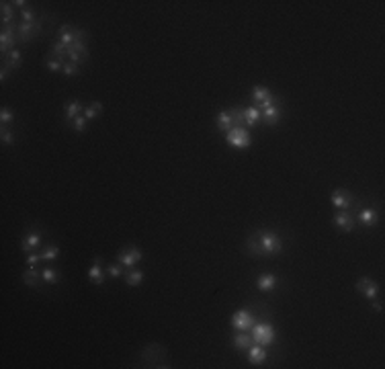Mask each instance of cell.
<instances>
[{
  "label": "cell",
  "instance_id": "6da1fadb",
  "mask_svg": "<svg viewBox=\"0 0 385 369\" xmlns=\"http://www.w3.org/2000/svg\"><path fill=\"white\" fill-rule=\"evenodd\" d=\"M246 249L252 257H275L283 253V240L277 232L273 230H261L248 236Z\"/></svg>",
  "mask_w": 385,
  "mask_h": 369
},
{
  "label": "cell",
  "instance_id": "7a4b0ae2",
  "mask_svg": "<svg viewBox=\"0 0 385 369\" xmlns=\"http://www.w3.org/2000/svg\"><path fill=\"white\" fill-rule=\"evenodd\" d=\"M250 330H252L254 343L261 345V347H271L277 341V330L269 322H254V326Z\"/></svg>",
  "mask_w": 385,
  "mask_h": 369
},
{
  "label": "cell",
  "instance_id": "3957f363",
  "mask_svg": "<svg viewBox=\"0 0 385 369\" xmlns=\"http://www.w3.org/2000/svg\"><path fill=\"white\" fill-rule=\"evenodd\" d=\"M226 142H228L232 148L246 150V148H250V144H252V136H250L248 128H244V126L238 128V126H236V128H232V130L226 132Z\"/></svg>",
  "mask_w": 385,
  "mask_h": 369
},
{
  "label": "cell",
  "instance_id": "277c9868",
  "mask_svg": "<svg viewBox=\"0 0 385 369\" xmlns=\"http://www.w3.org/2000/svg\"><path fill=\"white\" fill-rule=\"evenodd\" d=\"M252 103H254V107H259L261 111H265V109H269L271 105L279 103V99H275V95H273V92H271L267 86L256 84V86L252 88Z\"/></svg>",
  "mask_w": 385,
  "mask_h": 369
},
{
  "label": "cell",
  "instance_id": "5b68a950",
  "mask_svg": "<svg viewBox=\"0 0 385 369\" xmlns=\"http://www.w3.org/2000/svg\"><path fill=\"white\" fill-rule=\"evenodd\" d=\"M254 322H256V318H254L252 310H248V307L236 310L234 316H232V326H234V330H240V332H248L254 326Z\"/></svg>",
  "mask_w": 385,
  "mask_h": 369
},
{
  "label": "cell",
  "instance_id": "8992f818",
  "mask_svg": "<svg viewBox=\"0 0 385 369\" xmlns=\"http://www.w3.org/2000/svg\"><path fill=\"white\" fill-rule=\"evenodd\" d=\"M142 259H144V253L138 249V246H125V249H121L117 255V263H121L127 269H134Z\"/></svg>",
  "mask_w": 385,
  "mask_h": 369
},
{
  "label": "cell",
  "instance_id": "52a82bcc",
  "mask_svg": "<svg viewBox=\"0 0 385 369\" xmlns=\"http://www.w3.org/2000/svg\"><path fill=\"white\" fill-rule=\"evenodd\" d=\"M41 31V21H35V23H21L17 27V37L21 43H29L33 41Z\"/></svg>",
  "mask_w": 385,
  "mask_h": 369
},
{
  "label": "cell",
  "instance_id": "ba28073f",
  "mask_svg": "<svg viewBox=\"0 0 385 369\" xmlns=\"http://www.w3.org/2000/svg\"><path fill=\"white\" fill-rule=\"evenodd\" d=\"M17 43H19L17 29H13L11 25H3V31H0V49L5 53H9L11 49H17L15 47Z\"/></svg>",
  "mask_w": 385,
  "mask_h": 369
},
{
  "label": "cell",
  "instance_id": "9c48e42d",
  "mask_svg": "<svg viewBox=\"0 0 385 369\" xmlns=\"http://www.w3.org/2000/svg\"><path fill=\"white\" fill-rule=\"evenodd\" d=\"M355 289L359 293H363L367 299H377L379 297V283L373 281L371 277H361V279L355 283Z\"/></svg>",
  "mask_w": 385,
  "mask_h": 369
},
{
  "label": "cell",
  "instance_id": "30bf717a",
  "mask_svg": "<svg viewBox=\"0 0 385 369\" xmlns=\"http://www.w3.org/2000/svg\"><path fill=\"white\" fill-rule=\"evenodd\" d=\"M330 201H332V205H334L336 209H348V207H352V201H355V197H352V193L346 191V189H334Z\"/></svg>",
  "mask_w": 385,
  "mask_h": 369
},
{
  "label": "cell",
  "instance_id": "8fae6325",
  "mask_svg": "<svg viewBox=\"0 0 385 369\" xmlns=\"http://www.w3.org/2000/svg\"><path fill=\"white\" fill-rule=\"evenodd\" d=\"M334 226L342 232H352L355 230V215H350L346 209H338V213L334 215Z\"/></svg>",
  "mask_w": 385,
  "mask_h": 369
},
{
  "label": "cell",
  "instance_id": "7c38bea8",
  "mask_svg": "<svg viewBox=\"0 0 385 369\" xmlns=\"http://www.w3.org/2000/svg\"><path fill=\"white\" fill-rule=\"evenodd\" d=\"M277 285H279V277L275 273H263L259 279H256V289L263 291V293L277 289Z\"/></svg>",
  "mask_w": 385,
  "mask_h": 369
},
{
  "label": "cell",
  "instance_id": "4fadbf2b",
  "mask_svg": "<svg viewBox=\"0 0 385 369\" xmlns=\"http://www.w3.org/2000/svg\"><path fill=\"white\" fill-rule=\"evenodd\" d=\"M357 222L365 228H373L377 222H379V213L373 209V207H365L357 213Z\"/></svg>",
  "mask_w": 385,
  "mask_h": 369
},
{
  "label": "cell",
  "instance_id": "5bb4252c",
  "mask_svg": "<svg viewBox=\"0 0 385 369\" xmlns=\"http://www.w3.org/2000/svg\"><path fill=\"white\" fill-rule=\"evenodd\" d=\"M57 41H61L66 47H70L72 43H76V41H78V31H76V29H72L70 25H61V27H59V31H57Z\"/></svg>",
  "mask_w": 385,
  "mask_h": 369
},
{
  "label": "cell",
  "instance_id": "9a60e30c",
  "mask_svg": "<svg viewBox=\"0 0 385 369\" xmlns=\"http://www.w3.org/2000/svg\"><path fill=\"white\" fill-rule=\"evenodd\" d=\"M232 345H234V349H238V351H248V349L254 345V338H252V334H248V332L236 330L234 336H232Z\"/></svg>",
  "mask_w": 385,
  "mask_h": 369
},
{
  "label": "cell",
  "instance_id": "2e32d148",
  "mask_svg": "<svg viewBox=\"0 0 385 369\" xmlns=\"http://www.w3.org/2000/svg\"><path fill=\"white\" fill-rule=\"evenodd\" d=\"M88 279L94 283V285H103L105 283V273H103V265H101V259L96 257L88 269Z\"/></svg>",
  "mask_w": 385,
  "mask_h": 369
},
{
  "label": "cell",
  "instance_id": "e0dca14e",
  "mask_svg": "<svg viewBox=\"0 0 385 369\" xmlns=\"http://www.w3.org/2000/svg\"><path fill=\"white\" fill-rule=\"evenodd\" d=\"M281 115H283V111H281L279 103H275V105H271L269 109H265V111H263V123H265V126L275 128L277 123L281 121Z\"/></svg>",
  "mask_w": 385,
  "mask_h": 369
},
{
  "label": "cell",
  "instance_id": "ac0fdd59",
  "mask_svg": "<svg viewBox=\"0 0 385 369\" xmlns=\"http://www.w3.org/2000/svg\"><path fill=\"white\" fill-rule=\"evenodd\" d=\"M259 123H263V111L259 107L252 105V107L244 109V128H254Z\"/></svg>",
  "mask_w": 385,
  "mask_h": 369
},
{
  "label": "cell",
  "instance_id": "d6986e66",
  "mask_svg": "<svg viewBox=\"0 0 385 369\" xmlns=\"http://www.w3.org/2000/svg\"><path fill=\"white\" fill-rule=\"evenodd\" d=\"M246 353H248V361L252 365H263L267 361V347H261V345L254 343Z\"/></svg>",
  "mask_w": 385,
  "mask_h": 369
},
{
  "label": "cell",
  "instance_id": "ffe728a7",
  "mask_svg": "<svg viewBox=\"0 0 385 369\" xmlns=\"http://www.w3.org/2000/svg\"><path fill=\"white\" fill-rule=\"evenodd\" d=\"M23 281H25L27 287L37 289V287L41 285V281H43V277H41V273H39L35 267H29V269L23 273Z\"/></svg>",
  "mask_w": 385,
  "mask_h": 369
},
{
  "label": "cell",
  "instance_id": "44dd1931",
  "mask_svg": "<svg viewBox=\"0 0 385 369\" xmlns=\"http://www.w3.org/2000/svg\"><path fill=\"white\" fill-rule=\"evenodd\" d=\"M215 123H217V130L223 132V134H226L228 130H232L234 128V117H232L230 109L228 111H219L217 117H215Z\"/></svg>",
  "mask_w": 385,
  "mask_h": 369
},
{
  "label": "cell",
  "instance_id": "7402d4cb",
  "mask_svg": "<svg viewBox=\"0 0 385 369\" xmlns=\"http://www.w3.org/2000/svg\"><path fill=\"white\" fill-rule=\"evenodd\" d=\"M39 244H41V234L39 232H29L25 238H23V251L29 255V253H33L35 249H39Z\"/></svg>",
  "mask_w": 385,
  "mask_h": 369
},
{
  "label": "cell",
  "instance_id": "603a6c76",
  "mask_svg": "<svg viewBox=\"0 0 385 369\" xmlns=\"http://www.w3.org/2000/svg\"><path fill=\"white\" fill-rule=\"evenodd\" d=\"M82 111H84V109H82V103H80V101H76V99L68 101L66 111H63V117H66V123H68V126H72V121H74Z\"/></svg>",
  "mask_w": 385,
  "mask_h": 369
},
{
  "label": "cell",
  "instance_id": "cb8c5ba5",
  "mask_svg": "<svg viewBox=\"0 0 385 369\" xmlns=\"http://www.w3.org/2000/svg\"><path fill=\"white\" fill-rule=\"evenodd\" d=\"M21 51L19 49H11L9 53H5V64L3 66H7L9 70H17L19 66H21Z\"/></svg>",
  "mask_w": 385,
  "mask_h": 369
},
{
  "label": "cell",
  "instance_id": "d4e9b609",
  "mask_svg": "<svg viewBox=\"0 0 385 369\" xmlns=\"http://www.w3.org/2000/svg\"><path fill=\"white\" fill-rule=\"evenodd\" d=\"M144 271H140V269H130V273L125 275V283L130 285V287H138L140 283H144Z\"/></svg>",
  "mask_w": 385,
  "mask_h": 369
},
{
  "label": "cell",
  "instance_id": "484cf974",
  "mask_svg": "<svg viewBox=\"0 0 385 369\" xmlns=\"http://www.w3.org/2000/svg\"><path fill=\"white\" fill-rule=\"evenodd\" d=\"M51 57L61 61V64H63V61H68V47L63 45L61 41H55L53 47H51Z\"/></svg>",
  "mask_w": 385,
  "mask_h": 369
},
{
  "label": "cell",
  "instance_id": "4316f807",
  "mask_svg": "<svg viewBox=\"0 0 385 369\" xmlns=\"http://www.w3.org/2000/svg\"><path fill=\"white\" fill-rule=\"evenodd\" d=\"M103 113V103L101 101H94L92 105H88L86 109H84V117L88 119V121H92V119H96Z\"/></svg>",
  "mask_w": 385,
  "mask_h": 369
},
{
  "label": "cell",
  "instance_id": "83f0119b",
  "mask_svg": "<svg viewBox=\"0 0 385 369\" xmlns=\"http://www.w3.org/2000/svg\"><path fill=\"white\" fill-rule=\"evenodd\" d=\"M41 277H43V283H47V285H55L59 281V273L53 267H45L41 271Z\"/></svg>",
  "mask_w": 385,
  "mask_h": 369
},
{
  "label": "cell",
  "instance_id": "f1b7e54d",
  "mask_svg": "<svg viewBox=\"0 0 385 369\" xmlns=\"http://www.w3.org/2000/svg\"><path fill=\"white\" fill-rule=\"evenodd\" d=\"M57 257H59V249L55 244H47L41 253V261H55Z\"/></svg>",
  "mask_w": 385,
  "mask_h": 369
},
{
  "label": "cell",
  "instance_id": "f546056e",
  "mask_svg": "<svg viewBox=\"0 0 385 369\" xmlns=\"http://www.w3.org/2000/svg\"><path fill=\"white\" fill-rule=\"evenodd\" d=\"M15 21V9L11 3H3V25H11Z\"/></svg>",
  "mask_w": 385,
  "mask_h": 369
},
{
  "label": "cell",
  "instance_id": "4dcf8cb0",
  "mask_svg": "<svg viewBox=\"0 0 385 369\" xmlns=\"http://www.w3.org/2000/svg\"><path fill=\"white\" fill-rule=\"evenodd\" d=\"M61 74H63V76H76V74H80V66L74 64V61H63Z\"/></svg>",
  "mask_w": 385,
  "mask_h": 369
},
{
  "label": "cell",
  "instance_id": "1f68e13d",
  "mask_svg": "<svg viewBox=\"0 0 385 369\" xmlns=\"http://www.w3.org/2000/svg\"><path fill=\"white\" fill-rule=\"evenodd\" d=\"M230 113H232V117H234V128L238 126H244V109L242 107H232L230 109Z\"/></svg>",
  "mask_w": 385,
  "mask_h": 369
},
{
  "label": "cell",
  "instance_id": "d6a6232c",
  "mask_svg": "<svg viewBox=\"0 0 385 369\" xmlns=\"http://www.w3.org/2000/svg\"><path fill=\"white\" fill-rule=\"evenodd\" d=\"M0 140H3V144L5 146H11V144H15V132H11V130H7L5 126H3V130H0Z\"/></svg>",
  "mask_w": 385,
  "mask_h": 369
},
{
  "label": "cell",
  "instance_id": "836d02e7",
  "mask_svg": "<svg viewBox=\"0 0 385 369\" xmlns=\"http://www.w3.org/2000/svg\"><path fill=\"white\" fill-rule=\"evenodd\" d=\"M107 273L113 277V279H119V277L123 275V265L121 263H113V265L107 267Z\"/></svg>",
  "mask_w": 385,
  "mask_h": 369
},
{
  "label": "cell",
  "instance_id": "e575fe53",
  "mask_svg": "<svg viewBox=\"0 0 385 369\" xmlns=\"http://www.w3.org/2000/svg\"><path fill=\"white\" fill-rule=\"evenodd\" d=\"M0 121H3V126H7V123H13L15 121V113L7 107H3V111H0Z\"/></svg>",
  "mask_w": 385,
  "mask_h": 369
},
{
  "label": "cell",
  "instance_id": "d590c367",
  "mask_svg": "<svg viewBox=\"0 0 385 369\" xmlns=\"http://www.w3.org/2000/svg\"><path fill=\"white\" fill-rule=\"evenodd\" d=\"M86 121H88V119H86L84 115H78V117L72 121V128H74L78 134H82V132H84V128H86Z\"/></svg>",
  "mask_w": 385,
  "mask_h": 369
},
{
  "label": "cell",
  "instance_id": "8d00e7d4",
  "mask_svg": "<svg viewBox=\"0 0 385 369\" xmlns=\"http://www.w3.org/2000/svg\"><path fill=\"white\" fill-rule=\"evenodd\" d=\"M61 61H57V59H53V57H49L47 61H45V68L49 70V72H61Z\"/></svg>",
  "mask_w": 385,
  "mask_h": 369
},
{
  "label": "cell",
  "instance_id": "74e56055",
  "mask_svg": "<svg viewBox=\"0 0 385 369\" xmlns=\"http://www.w3.org/2000/svg\"><path fill=\"white\" fill-rule=\"evenodd\" d=\"M41 261V255H35V253H29L27 259H25V265L27 267H37V263Z\"/></svg>",
  "mask_w": 385,
  "mask_h": 369
},
{
  "label": "cell",
  "instance_id": "f35d334b",
  "mask_svg": "<svg viewBox=\"0 0 385 369\" xmlns=\"http://www.w3.org/2000/svg\"><path fill=\"white\" fill-rule=\"evenodd\" d=\"M21 17H23V23H35V13L31 11V9H23L21 11Z\"/></svg>",
  "mask_w": 385,
  "mask_h": 369
},
{
  "label": "cell",
  "instance_id": "ab89813d",
  "mask_svg": "<svg viewBox=\"0 0 385 369\" xmlns=\"http://www.w3.org/2000/svg\"><path fill=\"white\" fill-rule=\"evenodd\" d=\"M371 307H373V310H377V312H381V310H383L381 301H377V299H371Z\"/></svg>",
  "mask_w": 385,
  "mask_h": 369
},
{
  "label": "cell",
  "instance_id": "60d3db41",
  "mask_svg": "<svg viewBox=\"0 0 385 369\" xmlns=\"http://www.w3.org/2000/svg\"><path fill=\"white\" fill-rule=\"evenodd\" d=\"M13 7H19V9L23 11V9H27V3H25V0H15Z\"/></svg>",
  "mask_w": 385,
  "mask_h": 369
},
{
  "label": "cell",
  "instance_id": "b9f144b4",
  "mask_svg": "<svg viewBox=\"0 0 385 369\" xmlns=\"http://www.w3.org/2000/svg\"><path fill=\"white\" fill-rule=\"evenodd\" d=\"M7 74H9V68L3 66V72H0V80H7Z\"/></svg>",
  "mask_w": 385,
  "mask_h": 369
}]
</instances>
